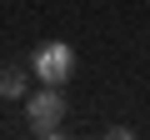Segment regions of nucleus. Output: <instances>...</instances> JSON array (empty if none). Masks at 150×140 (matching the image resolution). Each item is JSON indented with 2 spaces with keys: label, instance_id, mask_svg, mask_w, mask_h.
<instances>
[{
  "label": "nucleus",
  "instance_id": "1",
  "mask_svg": "<svg viewBox=\"0 0 150 140\" xmlns=\"http://www.w3.org/2000/svg\"><path fill=\"white\" fill-rule=\"evenodd\" d=\"M25 120H30L35 135L55 140V135H60V120H65V95H60V85H45V90L25 95Z\"/></svg>",
  "mask_w": 150,
  "mask_h": 140
},
{
  "label": "nucleus",
  "instance_id": "2",
  "mask_svg": "<svg viewBox=\"0 0 150 140\" xmlns=\"http://www.w3.org/2000/svg\"><path fill=\"white\" fill-rule=\"evenodd\" d=\"M30 70H35L45 85H65V80L75 75V50H70L65 40H45V45L30 55Z\"/></svg>",
  "mask_w": 150,
  "mask_h": 140
},
{
  "label": "nucleus",
  "instance_id": "3",
  "mask_svg": "<svg viewBox=\"0 0 150 140\" xmlns=\"http://www.w3.org/2000/svg\"><path fill=\"white\" fill-rule=\"evenodd\" d=\"M30 65H0V95L5 100H25L30 95Z\"/></svg>",
  "mask_w": 150,
  "mask_h": 140
}]
</instances>
